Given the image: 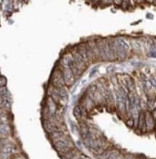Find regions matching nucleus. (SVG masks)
<instances>
[{
  "label": "nucleus",
  "mask_w": 156,
  "mask_h": 159,
  "mask_svg": "<svg viewBox=\"0 0 156 159\" xmlns=\"http://www.w3.org/2000/svg\"><path fill=\"white\" fill-rule=\"evenodd\" d=\"M124 159H134L133 158H130V157H128V158H125Z\"/></svg>",
  "instance_id": "nucleus-20"
},
{
  "label": "nucleus",
  "mask_w": 156,
  "mask_h": 159,
  "mask_svg": "<svg viewBox=\"0 0 156 159\" xmlns=\"http://www.w3.org/2000/svg\"><path fill=\"white\" fill-rule=\"evenodd\" d=\"M0 86H1V88L5 87V85L7 84V79L3 76H1V78H0Z\"/></svg>",
  "instance_id": "nucleus-15"
},
{
  "label": "nucleus",
  "mask_w": 156,
  "mask_h": 159,
  "mask_svg": "<svg viewBox=\"0 0 156 159\" xmlns=\"http://www.w3.org/2000/svg\"><path fill=\"white\" fill-rule=\"evenodd\" d=\"M150 55L152 58H156V49L154 47H152L150 49Z\"/></svg>",
  "instance_id": "nucleus-16"
},
{
  "label": "nucleus",
  "mask_w": 156,
  "mask_h": 159,
  "mask_svg": "<svg viewBox=\"0 0 156 159\" xmlns=\"http://www.w3.org/2000/svg\"><path fill=\"white\" fill-rule=\"evenodd\" d=\"M15 151V146L11 144L3 145L1 149L2 159H10Z\"/></svg>",
  "instance_id": "nucleus-3"
},
{
  "label": "nucleus",
  "mask_w": 156,
  "mask_h": 159,
  "mask_svg": "<svg viewBox=\"0 0 156 159\" xmlns=\"http://www.w3.org/2000/svg\"><path fill=\"white\" fill-rule=\"evenodd\" d=\"M57 92H58V95L60 98L63 99L66 97V91L63 89V88H60V89H59Z\"/></svg>",
  "instance_id": "nucleus-14"
},
{
  "label": "nucleus",
  "mask_w": 156,
  "mask_h": 159,
  "mask_svg": "<svg viewBox=\"0 0 156 159\" xmlns=\"http://www.w3.org/2000/svg\"><path fill=\"white\" fill-rule=\"evenodd\" d=\"M127 126H130V127H132L133 126H134V120H133L132 118H130V119H129L127 121Z\"/></svg>",
  "instance_id": "nucleus-18"
},
{
  "label": "nucleus",
  "mask_w": 156,
  "mask_h": 159,
  "mask_svg": "<svg viewBox=\"0 0 156 159\" xmlns=\"http://www.w3.org/2000/svg\"><path fill=\"white\" fill-rule=\"evenodd\" d=\"M64 137H65L64 133L60 130L55 131V132H52V133L50 134V138L52 139V141H54V142H56V141L59 140V139L63 138Z\"/></svg>",
  "instance_id": "nucleus-7"
},
{
  "label": "nucleus",
  "mask_w": 156,
  "mask_h": 159,
  "mask_svg": "<svg viewBox=\"0 0 156 159\" xmlns=\"http://www.w3.org/2000/svg\"><path fill=\"white\" fill-rule=\"evenodd\" d=\"M138 128L140 130L145 131L146 128V122H145V114L142 111L139 115V118H138Z\"/></svg>",
  "instance_id": "nucleus-6"
},
{
  "label": "nucleus",
  "mask_w": 156,
  "mask_h": 159,
  "mask_svg": "<svg viewBox=\"0 0 156 159\" xmlns=\"http://www.w3.org/2000/svg\"><path fill=\"white\" fill-rule=\"evenodd\" d=\"M150 84H151L152 86L156 87V80H155V79H154V78H151V79H150Z\"/></svg>",
  "instance_id": "nucleus-19"
},
{
  "label": "nucleus",
  "mask_w": 156,
  "mask_h": 159,
  "mask_svg": "<svg viewBox=\"0 0 156 159\" xmlns=\"http://www.w3.org/2000/svg\"><path fill=\"white\" fill-rule=\"evenodd\" d=\"M73 114L74 115V116L77 118H79L81 116V111L80 108L78 106H76V107L73 108Z\"/></svg>",
  "instance_id": "nucleus-13"
},
{
  "label": "nucleus",
  "mask_w": 156,
  "mask_h": 159,
  "mask_svg": "<svg viewBox=\"0 0 156 159\" xmlns=\"http://www.w3.org/2000/svg\"><path fill=\"white\" fill-rule=\"evenodd\" d=\"M52 83L56 88H63L65 84V80L63 72L59 70H55L54 72V75L52 77Z\"/></svg>",
  "instance_id": "nucleus-2"
},
{
  "label": "nucleus",
  "mask_w": 156,
  "mask_h": 159,
  "mask_svg": "<svg viewBox=\"0 0 156 159\" xmlns=\"http://www.w3.org/2000/svg\"><path fill=\"white\" fill-rule=\"evenodd\" d=\"M63 74L64 80L66 84H71L73 82V73L71 70V68H68V67H64L63 71Z\"/></svg>",
  "instance_id": "nucleus-4"
},
{
  "label": "nucleus",
  "mask_w": 156,
  "mask_h": 159,
  "mask_svg": "<svg viewBox=\"0 0 156 159\" xmlns=\"http://www.w3.org/2000/svg\"><path fill=\"white\" fill-rule=\"evenodd\" d=\"M1 105H2V106H3V107L6 108L7 109L10 108V105H11V104H10V99L9 98H1Z\"/></svg>",
  "instance_id": "nucleus-11"
},
{
  "label": "nucleus",
  "mask_w": 156,
  "mask_h": 159,
  "mask_svg": "<svg viewBox=\"0 0 156 159\" xmlns=\"http://www.w3.org/2000/svg\"><path fill=\"white\" fill-rule=\"evenodd\" d=\"M145 122H146L147 130H152L155 126L154 117L151 113L147 112L145 114Z\"/></svg>",
  "instance_id": "nucleus-5"
},
{
  "label": "nucleus",
  "mask_w": 156,
  "mask_h": 159,
  "mask_svg": "<svg viewBox=\"0 0 156 159\" xmlns=\"http://www.w3.org/2000/svg\"><path fill=\"white\" fill-rule=\"evenodd\" d=\"M54 146L57 151L60 152L63 154H66L68 152L72 151L73 144L71 142V141L68 140L66 137H64L63 138L54 142Z\"/></svg>",
  "instance_id": "nucleus-1"
},
{
  "label": "nucleus",
  "mask_w": 156,
  "mask_h": 159,
  "mask_svg": "<svg viewBox=\"0 0 156 159\" xmlns=\"http://www.w3.org/2000/svg\"><path fill=\"white\" fill-rule=\"evenodd\" d=\"M9 132H10V128H9L8 125L6 123H1V135L2 136L8 135Z\"/></svg>",
  "instance_id": "nucleus-10"
},
{
  "label": "nucleus",
  "mask_w": 156,
  "mask_h": 159,
  "mask_svg": "<svg viewBox=\"0 0 156 159\" xmlns=\"http://www.w3.org/2000/svg\"><path fill=\"white\" fill-rule=\"evenodd\" d=\"M78 53L81 56L82 58L84 60V61H87V59H88V55H87V49H86L85 47H78Z\"/></svg>",
  "instance_id": "nucleus-9"
},
{
  "label": "nucleus",
  "mask_w": 156,
  "mask_h": 159,
  "mask_svg": "<svg viewBox=\"0 0 156 159\" xmlns=\"http://www.w3.org/2000/svg\"><path fill=\"white\" fill-rule=\"evenodd\" d=\"M132 46H133V47H134L135 49H136V50H139V49H140L139 44L138 43V42H136V41L132 42Z\"/></svg>",
  "instance_id": "nucleus-17"
},
{
  "label": "nucleus",
  "mask_w": 156,
  "mask_h": 159,
  "mask_svg": "<svg viewBox=\"0 0 156 159\" xmlns=\"http://www.w3.org/2000/svg\"><path fill=\"white\" fill-rule=\"evenodd\" d=\"M119 155H120V152L118 150H114L111 151L108 159H118Z\"/></svg>",
  "instance_id": "nucleus-12"
},
{
  "label": "nucleus",
  "mask_w": 156,
  "mask_h": 159,
  "mask_svg": "<svg viewBox=\"0 0 156 159\" xmlns=\"http://www.w3.org/2000/svg\"><path fill=\"white\" fill-rule=\"evenodd\" d=\"M116 45L118 47H120L121 49H124V50H128L129 49V46L128 45V43L124 39L122 38H118L116 40Z\"/></svg>",
  "instance_id": "nucleus-8"
}]
</instances>
